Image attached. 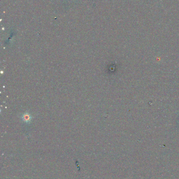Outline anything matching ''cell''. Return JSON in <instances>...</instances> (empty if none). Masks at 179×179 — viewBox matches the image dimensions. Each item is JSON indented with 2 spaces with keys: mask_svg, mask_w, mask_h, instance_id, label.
Returning a JSON list of instances; mask_svg holds the SVG:
<instances>
[{
  "mask_svg": "<svg viewBox=\"0 0 179 179\" xmlns=\"http://www.w3.org/2000/svg\"><path fill=\"white\" fill-rule=\"evenodd\" d=\"M30 115H25L24 116V117H23V120H25V121H26V122H28V121H30Z\"/></svg>",
  "mask_w": 179,
  "mask_h": 179,
  "instance_id": "obj_1",
  "label": "cell"
}]
</instances>
